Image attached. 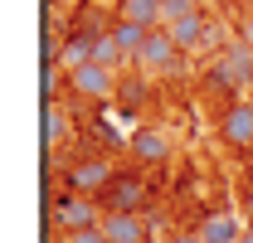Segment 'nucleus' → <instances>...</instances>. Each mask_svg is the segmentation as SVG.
Segmentation results:
<instances>
[{"instance_id": "11", "label": "nucleus", "mask_w": 253, "mask_h": 243, "mask_svg": "<svg viewBox=\"0 0 253 243\" xmlns=\"http://www.w3.org/2000/svg\"><path fill=\"white\" fill-rule=\"evenodd\" d=\"M166 34H170V39H175V49L185 54V49H195V44H205V39H210V25H205V15H190V20L166 25Z\"/></svg>"}, {"instance_id": "2", "label": "nucleus", "mask_w": 253, "mask_h": 243, "mask_svg": "<svg viewBox=\"0 0 253 243\" xmlns=\"http://www.w3.org/2000/svg\"><path fill=\"white\" fill-rule=\"evenodd\" d=\"M219 136L234 151H253V102H234L219 117Z\"/></svg>"}, {"instance_id": "13", "label": "nucleus", "mask_w": 253, "mask_h": 243, "mask_svg": "<svg viewBox=\"0 0 253 243\" xmlns=\"http://www.w3.org/2000/svg\"><path fill=\"white\" fill-rule=\"evenodd\" d=\"M112 39H117V49H122L126 63H141V49H146V39H151V30H141V25H112Z\"/></svg>"}, {"instance_id": "15", "label": "nucleus", "mask_w": 253, "mask_h": 243, "mask_svg": "<svg viewBox=\"0 0 253 243\" xmlns=\"http://www.w3.org/2000/svg\"><path fill=\"white\" fill-rule=\"evenodd\" d=\"M161 5H166V25H175V20L200 15V5H205V0H161Z\"/></svg>"}, {"instance_id": "16", "label": "nucleus", "mask_w": 253, "mask_h": 243, "mask_svg": "<svg viewBox=\"0 0 253 243\" xmlns=\"http://www.w3.org/2000/svg\"><path fill=\"white\" fill-rule=\"evenodd\" d=\"M63 243H107V234H102V224H88V229H73Z\"/></svg>"}, {"instance_id": "1", "label": "nucleus", "mask_w": 253, "mask_h": 243, "mask_svg": "<svg viewBox=\"0 0 253 243\" xmlns=\"http://www.w3.org/2000/svg\"><path fill=\"white\" fill-rule=\"evenodd\" d=\"M244 234H249V219H239V214H229V209L205 214L200 229H195V239H200V243H239Z\"/></svg>"}, {"instance_id": "8", "label": "nucleus", "mask_w": 253, "mask_h": 243, "mask_svg": "<svg viewBox=\"0 0 253 243\" xmlns=\"http://www.w3.org/2000/svg\"><path fill=\"white\" fill-rule=\"evenodd\" d=\"M249 78H253V54L249 49H229L219 59V68H214V83H224V88H239Z\"/></svg>"}, {"instance_id": "6", "label": "nucleus", "mask_w": 253, "mask_h": 243, "mask_svg": "<svg viewBox=\"0 0 253 243\" xmlns=\"http://www.w3.org/2000/svg\"><path fill=\"white\" fill-rule=\"evenodd\" d=\"M180 63V49H175V39L166 30H151V39H146V49H141V68H151V73H170Z\"/></svg>"}, {"instance_id": "24", "label": "nucleus", "mask_w": 253, "mask_h": 243, "mask_svg": "<svg viewBox=\"0 0 253 243\" xmlns=\"http://www.w3.org/2000/svg\"><path fill=\"white\" fill-rule=\"evenodd\" d=\"M249 156H253V151H249Z\"/></svg>"}, {"instance_id": "9", "label": "nucleus", "mask_w": 253, "mask_h": 243, "mask_svg": "<svg viewBox=\"0 0 253 243\" xmlns=\"http://www.w3.org/2000/svg\"><path fill=\"white\" fill-rule=\"evenodd\" d=\"M102 234H107V243H146V224L136 214H107Z\"/></svg>"}, {"instance_id": "4", "label": "nucleus", "mask_w": 253, "mask_h": 243, "mask_svg": "<svg viewBox=\"0 0 253 243\" xmlns=\"http://www.w3.org/2000/svg\"><path fill=\"white\" fill-rule=\"evenodd\" d=\"M107 185H112V165H107V161H78V165L68 170V190H73V195H88V200H93Z\"/></svg>"}, {"instance_id": "10", "label": "nucleus", "mask_w": 253, "mask_h": 243, "mask_svg": "<svg viewBox=\"0 0 253 243\" xmlns=\"http://www.w3.org/2000/svg\"><path fill=\"white\" fill-rule=\"evenodd\" d=\"M107 200H112V214H136L141 180H136V175H112V185H107Z\"/></svg>"}, {"instance_id": "17", "label": "nucleus", "mask_w": 253, "mask_h": 243, "mask_svg": "<svg viewBox=\"0 0 253 243\" xmlns=\"http://www.w3.org/2000/svg\"><path fill=\"white\" fill-rule=\"evenodd\" d=\"M244 219H253V190H249V200H244Z\"/></svg>"}, {"instance_id": "22", "label": "nucleus", "mask_w": 253, "mask_h": 243, "mask_svg": "<svg viewBox=\"0 0 253 243\" xmlns=\"http://www.w3.org/2000/svg\"><path fill=\"white\" fill-rule=\"evenodd\" d=\"M244 5H253V0H244Z\"/></svg>"}, {"instance_id": "21", "label": "nucleus", "mask_w": 253, "mask_h": 243, "mask_svg": "<svg viewBox=\"0 0 253 243\" xmlns=\"http://www.w3.org/2000/svg\"><path fill=\"white\" fill-rule=\"evenodd\" d=\"M44 5H59V0H44Z\"/></svg>"}, {"instance_id": "12", "label": "nucleus", "mask_w": 253, "mask_h": 243, "mask_svg": "<svg viewBox=\"0 0 253 243\" xmlns=\"http://www.w3.org/2000/svg\"><path fill=\"white\" fill-rule=\"evenodd\" d=\"M131 156H136L141 165H161V161L170 156V141H166L161 131H136V136H131Z\"/></svg>"}, {"instance_id": "19", "label": "nucleus", "mask_w": 253, "mask_h": 243, "mask_svg": "<svg viewBox=\"0 0 253 243\" xmlns=\"http://www.w3.org/2000/svg\"><path fill=\"white\" fill-rule=\"evenodd\" d=\"M239 243H253V229H249V234H244V239H239Z\"/></svg>"}, {"instance_id": "5", "label": "nucleus", "mask_w": 253, "mask_h": 243, "mask_svg": "<svg viewBox=\"0 0 253 243\" xmlns=\"http://www.w3.org/2000/svg\"><path fill=\"white\" fill-rule=\"evenodd\" d=\"M54 219L63 224V234H73V229L97 224V204L88 200V195H63L59 204H54Z\"/></svg>"}, {"instance_id": "7", "label": "nucleus", "mask_w": 253, "mask_h": 243, "mask_svg": "<svg viewBox=\"0 0 253 243\" xmlns=\"http://www.w3.org/2000/svg\"><path fill=\"white\" fill-rule=\"evenodd\" d=\"M117 20L141 30H166V5L161 0H117Z\"/></svg>"}, {"instance_id": "14", "label": "nucleus", "mask_w": 253, "mask_h": 243, "mask_svg": "<svg viewBox=\"0 0 253 243\" xmlns=\"http://www.w3.org/2000/svg\"><path fill=\"white\" fill-rule=\"evenodd\" d=\"M68 141V122H63V112L54 107V102H44V146L54 151V146H63Z\"/></svg>"}, {"instance_id": "20", "label": "nucleus", "mask_w": 253, "mask_h": 243, "mask_svg": "<svg viewBox=\"0 0 253 243\" xmlns=\"http://www.w3.org/2000/svg\"><path fill=\"white\" fill-rule=\"evenodd\" d=\"M205 5H229V0H205Z\"/></svg>"}, {"instance_id": "18", "label": "nucleus", "mask_w": 253, "mask_h": 243, "mask_svg": "<svg viewBox=\"0 0 253 243\" xmlns=\"http://www.w3.org/2000/svg\"><path fill=\"white\" fill-rule=\"evenodd\" d=\"M170 243H200V239H195V234H180V239H170Z\"/></svg>"}, {"instance_id": "3", "label": "nucleus", "mask_w": 253, "mask_h": 243, "mask_svg": "<svg viewBox=\"0 0 253 243\" xmlns=\"http://www.w3.org/2000/svg\"><path fill=\"white\" fill-rule=\"evenodd\" d=\"M68 83H73V92H83V97H112V88H117L112 68H102V63H78V68H68Z\"/></svg>"}, {"instance_id": "23", "label": "nucleus", "mask_w": 253, "mask_h": 243, "mask_svg": "<svg viewBox=\"0 0 253 243\" xmlns=\"http://www.w3.org/2000/svg\"><path fill=\"white\" fill-rule=\"evenodd\" d=\"M44 243H54V239H44Z\"/></svg>"}]
</instances>
